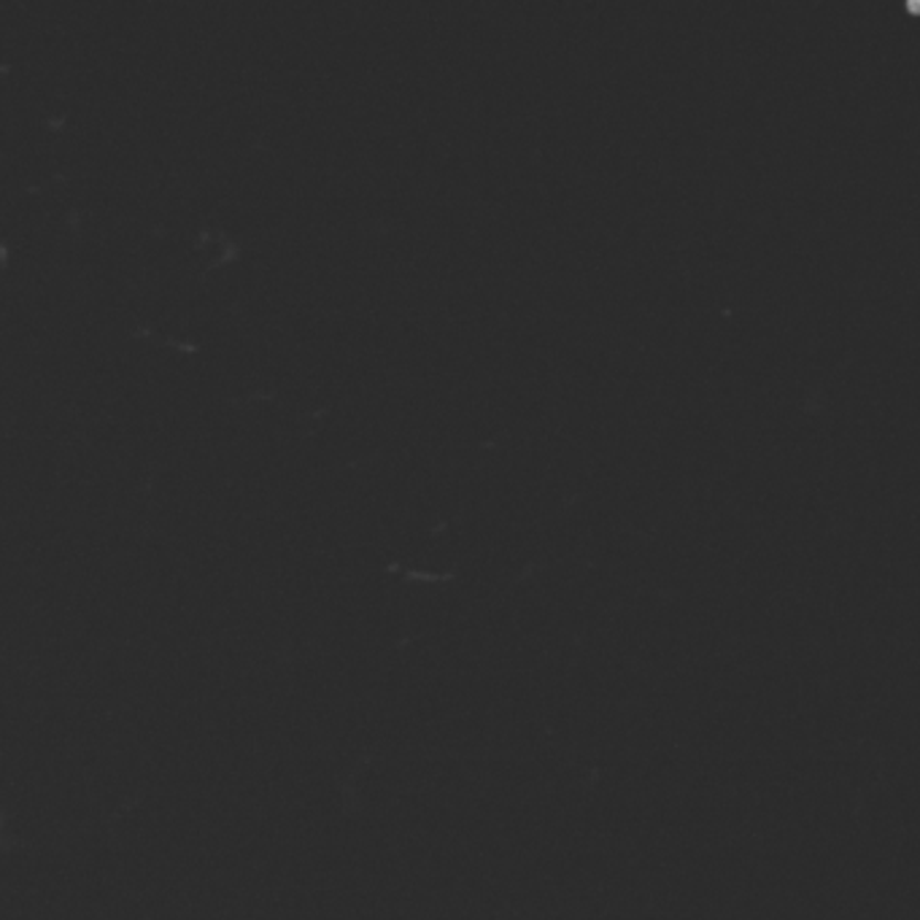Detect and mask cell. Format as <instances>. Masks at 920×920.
Here are the masks:
<instances>
[]
</instances>
